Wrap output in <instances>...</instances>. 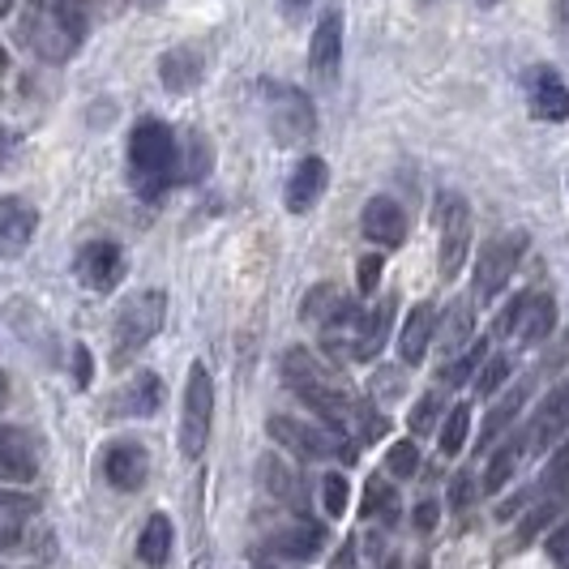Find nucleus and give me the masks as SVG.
Listing matches in <instances>:
<instances>
[{
    "instance_id": "nucleus-23",
    "label": "nucleus",
    "mask_w": 569,
    "mask_h": 569,
    "mask_svg": "<svg viewBox=\"0 0 569 569\" xmlns=\"http://www.w3.org/2000/svg\"><path fill=\"white\" fill-rule=\"evenodd\" d=\"M321 544H325V536H321L317 523H291V527H283L279 536L270 539V548L287 561H313L321 552Z\"/></svg>"
},
{
    "instance_id": "nucleus-6",
    "label": "nucleus",
    "mask_w": 569,
    "mask_h": 569,
    "mask_svg": "<svg viewBox=\"0 0 569 569\" xmlns=\"http://www.w3.org/2000/svg\"><path fill=\"white\" fill-rule=\"evenodd\" d=\"M523 249H527V236H523V231L497 236V240H488V245L479 249V261H475V300L488 304V300L501 296V287L509 283V275H514Z\"/></svg>"
},
{
    "instance_id": "nucleus-53",
    "label": "nucleus",
    "mask_w": 569,
    "mask_h": 569,
    "mask_svg": "<svg viewBox=\"0 0 569 569\" xmlns=\"http://www.w3.org/2000/svg\"><path fill=\"white\" fill-rule=\"evenodd\" d=\"M13 13V0H0V18H9Z\"/></svg>"
},
{
    "instance_id": "nucleus-32",
    "label": "nucleus",
    "mask_w": 569,
    "mask_h": 569,
    "mask_svg": "<svg viewBox=\"0 0 569 569\" xmlns=\"http://www.w3.org/2000/svg\"><path fill=\"white\" fill-rule=\"evenodd\" d=\"M437 433H442V454H445V458H454V454L467 445V433H472V412H467V403L449 407Z\"/></svg>"
},
{
    "instance_id": "nucleus-20",
    "label": "nucleus",
    "mask_w": 569,
    "mask_h": 569,
    "mask_svg": "<svg viewBox=\"0 0 569 569\" xmlns=\"http://www.w3.org/2000/svg\"><path fill=\"white\" fill-rule=\"evenodd\" d=\"M433 343L442 355H458L463 348H472V304L467 300H454L442 317H437V330H433Z\"/></svg>"
},
{
    "instance_id": "nucleus-29",
    "label": "nucleus",
    "mask_w": 569,
    "mask_h": 569,
    "mask_svg": "<svg viewBox=\"0 0 569 569\" xmlns=\"http://www.w3.org/2000/svg\"><path fill=\"white\" fill-rule=\"evenodd\" d=\"M158 407H163V377H155V373H142V377L133 381L125 394H121V407H116V412L155 415Z\"/></svg>"
},
{
    "instance_id": "nucleus-28",
    "label": "nucleus",
    "mask_w": 569,
    "mask_h": 569,
    "mask_svg": "<svg viewBox=\"0 0 569 569\" xmlns=\"http://www.w3.org/2000/svg\"><path fill=\"white\" fill-rule=\"evenodd\" d=\"M390 313H394V300H381L377 309H373V317L360 325L355 348H351V355H355V360H373V355L385 348V339H390Z\"/></svg>"
},
{
    "instance_id": "nucleus-44",
    "label": "nucleus",
    "mask_w": 569,
    "mask_h": 569,
    "mask_svg": "<svg viewBox=\"0 0 569 569\" xmlns=\"http://www.w3.org/2000/svg\"><path fill=\"white\" fill-rule=\"evenodd\" d=\"M437 523H442V509H437V501H420V506H415V531H424V536H428Z\"/></svg>"
},
{
    "instance_id": "nucleus-19",
    "label": "nucleus",
    "mask_w": 569,
    "mask_h": 569,
    "mask_svg": "<svg viewBox=\"0 0 569 569\" xmlns=\"http://www.w3.org/2000/svg\"><path fill=\"white\" fill-rule=\"evenodd\" d=\"M433 330H437V313H433V304H415L407 321H403V330H399V355H403V364H420L424 360V351L433 348Z\"/></svg>"
},
{
    "instance_id": "nucleus-56",
    "label": "nucleus",
    "mask_w": 569,
    "mask_h": 569,
    "mask_svg": "<svg viewBox=\"0 0 569 569\" xmlns=\"http://www.w3.org/2000/svg\"><path fill=\"white\" fill-rule=\"evenodd\" d=\"M158 4H163V0H142V9H158Z\"/></svg>"
},
{
    "instance_id": "nucleus-36",
    "label": "nucleus",
    "mask_w": 569,
    "mask_h": 569,
    "mask_svg": "<svg viewBox=\"0 0 569 569\" xmlns=\"http://www.w3.org/2000/svg\"><path fill=\"white\" fill-rule=\"evenodd\" d=\"M364 514L369 518H394V493H390V484H385V475H369V484H364Z\"/></svg>"
},
{
    "instance_id": "nucleus-54",
    "label": "nucleus",
    "mask_w": 569,
    "mask_h": 569,
    "mask_svg": "<svg viewBox=\"0 0 569 569\" xmlns=\"http://www.w3.org/2000/svg\"><path fill=\"white\" fill-rule=\"evenodd\" d=\"M561 22L569 27V0H561Z\"/></svg>"
},
{
    "instance_id": "nucleus-24",
    "label": "nucleus",
    "mask_w": 569,
    "mask_h": 569,
    "mask_svg": "<svg viewBox=\"0 0 569 569\" xmlns=\"http://www.w3.org/2000/svg\"><path fill=\"white\" fill-rule=\"evenodd\" d=\"M27 39H31V48L43 56V61H69V52L77 48V43L64 34V27L52 18V13L31 18V22H27Z\"/></svg>"
},
{
    "instance_id": "nucleus-47",
    "label": "nucleus",
    "mask_w": 569,
    "mask_h": 569,
    "mask_svg": "<svg viewBox=\"0 0 569 569\" xmlns=\"http://www.w3.org/2000/svg\"><path fill=\"white\" fill-rule=\"evenodd\" d=\"M381 433H385V420H381V415H373V412H360V433H355V437H360L364 445H373Z\"/></svg>"
},
{
    "instance_id": "nucleus-51",
    "label": "nucleus",
    "mask_w": 569,
    "mask_h": 569,
    "mask_svg": "<svg viewBox=\"0 0 569 569\" xmlns=\"http://www.w3.org/2000/svg\"><path fill=\"white\" fill-rule=\"evenodd\" d=\"M9 155H13V133L0 125V163H4Z\"/></svg>"
},
{
    "instance_id": "nucleus-41",
    "label": "nucleus",
    "mask_w": 569,
    "mask_h": 569,
    "mask_svg": "<svg viewBox=\"0 0 569 569\" xmlns=\"http://www.w3.org/2000/svg\"><path fill=\"white\" fill-rule=\"evenodd\" d=\"M523 304H527V296H514L506 309L497 313V321H493V334H497V339L514 334V325H518V317H523Z\"/></svg>"
},
{
    "instance_id": "nucleus-8",
    "label": "nucleus",
    "mask_w": 569,
    "mask_h": 569,
    "mask_svg": "<svg viewBox=\"0 0 569 569\" xmlns=\"http://www.w3.org/2000/svg\"><path fill=\"white\" fill-rule=\"evenodd\" d=\"M309 69L321 86L339 82L343 69V9H325L313 31V48H309Z\"/></svg>"
},
{
    "instance_id": "nucleus-45",
    "label": "nucleus",
    "mask_w": 569,
    "mask_h": 569,
    "mask_svg": "<svg viewBox=\"0 0 569 569\" xmlns=\"http://www.w3.org/2000/svg\"><path fill=\"white\" fill-rule=\"evenodd\" d=\"M548 557H552V561H561V566L569 561V523H561V527L548 536Z\"/></svg>"
},
{
    "instance_id": "nucleus-13",
    "label": "nucleus",
    "mask_w": 569,
    "mask_h": 569,
    "mask_svg": "<svg viewBox=\"0 0 569 569\" xmlns=\"http://www.w3.org/2000/svg\"><path fill=\"white\" fill-rule=\"evenodd\" d=\"M34 227H39V215H34L31 201L22 197H0V257H22L31 249Z\"/></svg>"
},
{
    "instance_id": "nucleus-43",
    "label": "nucleus",
    "mask_w": 569,
    "mask_h": 569,
    "mask_svg": "<svg viewBox=\"0 0 569 569\" xmlns=\"http://www.w3.org/2000/svg\"><path fill=\"white\" fill-rule=\"evenodd\" d=\"M31 497H18V493H0V514L4 518H27L31 514Z\"/></svg>"
},
{
    "instance_id": "nucleus-14",
    "label": "nucleus",
    "mask_w": 569,
    "mask_h": 569,
    "mask_svg": "<svg viewBox=\"0 0 569 569\" xmlns=\"http://www.w3.org/2000/svg\"><path fill=\"white\" fill-rule=\"evenodd\" d=\"M360 227H364V236H369V240H377V245H385V249H399V245L407 240V215H403V206H399L394 197H385V193L364 206Z\"/></svg>"
},
{
    "instance_id": "nucleus-22",
    "label": "nucleus",
    "mask_w": 569,
    "mask_h": 569,
    "mask_svg": "<svg viewBox=\"0 0 569 569\" xmlns=\"http://www.w3.org/2000/svg\"><path fill=\"white\" fill-rule=\"evenodd\" d=\"M527 394H531V381H518L509 394H501V403H493V412L484 415V433L475 442L479 449H488V445H497V437H506L514 415L523 412V403H527Z\"/></svg>"
},
{
    "instance_id": "nucleus-48",
    "label": "nucleus",
    "mask_w": 569,
    "mask_h": 569,
    "mask_svg": "<svg viewBox=\"0 0 569 569\" xmlns=\"http://www.w3.org/2000/svg\"><path fill=\"white\" fill-rule=\"evenodd\" d=\"M18 544H22L18 518H4V514H0V548H18Z\"/></svg>"
},
{
    "instance_id": "nucleus-26",
    "label": "nucleus",
    "mask_w": 569,
    "mask_h": 569,
    "mask_svg": "<svg viewBox=\"0 0 569 569\" xmlns=\"http://www.w3.org/2000/svg\"><path fill=\"white\" fill-rule=\"evenodd\" d=\"M210 167H215V151H210V142H206V133L201 128H189V137H185V155L176 151V176L180 180H206L210 176Z\"/></svg>"
},
{
    "instance_id": "nucleus-46",
    "label": "nucleus",
    "mask_w": 569,
    "mask_h": 569,
    "mask_svg": "<svg viewBox=\"0 0 569 569\" xmlns=\"http://www.w3.org/2000/svg\"><path fill=\"white\" fill-rule=\"evenodd\" d=\"M73 377H77V385H82V390H86V385H91V377H95V369H91V351L82 348V343L73 348Z\"/></svg>"
},
{
    "instance_id": "nucleus-5",
    "label": "nucleus",
    "mask_w": 569,
    "mask_h": 569,
    "mask_svg": "<svg viewBox=\"0 0 569 569\" xmlns=\"http://www.w3.org/2000/svg\"><path fill=\"white\" fill-rule=\"evenodd\" d=\"M266 107H270V133H275L279 146H296V142H309L313 137L317 112L304 91L266 82Z\"/></svg>"
},
{
    "instance_id": "nucleus-55",
    "label": "nucleus",
    "mask_w": 569,
    "mask_h": 569,
    "mask_svg": "<svg viewBox=\"0 0 569 569\" xmlns=\"http://www.w3.org/2000/svg\"><path fill=\"white\" fill-rule=\"evenodd\" d=\"M4 69H9V56H4V48H0V73H4Z\"/></svg>"
},
{
    "instance_id": "nucleus-3",
    "label": "nucleus",
    "mask_w": 569,
    "mask_h": 569,
    "mask_svg": "<svg viewBox=\"0 0 569 569\" xmlns=\"http://www.w3.org/2000/svg\"><path fill=\"white\" fill-rule=\"evenodd\" d=\"M163 317H167V296L163 291H137L121 304V313L112 321V348L125 360L133 351H142L158 330H163Z\"/></svg>"
},
{
    "instance_id": "nucleus-58",
    "label": "nucleus",
    "mask_w": 569,
    "mask_h": 569,
    "mask_svg": "<svg viewBox=\"0 0 569 569\" xmlns=\"http://www.w3.org/2000/svg\"><path fill=\"white\" fill-rule=\"evenodd\" d=\"M0 399H4V373H0Z\"/></svg>"
},
{
    "instance_id": "nucleus-30",
    "label": "nucleus",
    "mask_w": 569,
    "mask_h": 569,
    "mask_svg": "<svg viewBox=\"0 0 569 569\" xmlns=\"http://www.w3.org/2000/svg\"><path fill=\"white\" fill-rule=\"evenodd\" d=\"M484 355H488V343H472V348H463L458 355H449V364L442 369V385H467L479 373Z\"/></svg>"
},
{
    "instance_id": "nucleus-15",
    "label": "nucleus",
    "mask_w": 569,
    "mask_h": 569,
    "mask_svg": "<svg viewBox=\"0 0 569 569\" xmlns=\"http://www.w3.org/2000/svg\"><path fill=\"white\" fill-rule=\"evenodd\" d=\"M34 475H39V458H34L31 437L13 424H0V479L4 484H31Z\"/></svg>"
},
{
    "instance_id": "nucleus-40",
    "label": "nucleus",
    "mask_w": 569,
    "mask_h": 569,
    "mask_svg": "<svg viewBox=\"0 0 569 569\" xmlns=\"http://www.w3.org/2000/svg\"><path fill=\"white\" fill-rule=\"evenodd\" d=\"M381 261L377 254H369V257H360V266H355V287L364 291V296H373L377 291V283H381Z\"/></svg>"
},
{
    "instance_id": "nucleus-35",
    "label": "nucleus",
    "mask_w": 569,
    "mask_h": 569,
    "mask_svg": "<svg viewBox=\"0 0 569 569\" xmlns=\"http://www.w3.org/2000/svg\"><path fill=\"white\" fill-rule=\"evenodd\" d=\"M569 488V442H561V449L548 458V467L539 475V497H561Z\"/></svg>"
},
{
    "instance_id": "nucleus-16",
    "label": "nucleus",
    "mask_w": 569,
    "mask_h": 569,
    "mask_svg": "<svg viewBox=\"0 0 569 569\" xmlns=\"http://www.w3.org/2000/svg\"><path fill=\"white\" fill-rule=\"evenodd\" d=\"M325 180H330V167H325V158H300L296 163V172L287 176V210L291 215H304V210H313L317 206V197L325 193Z\"/></svg>"
},
{
    "instance_id": "nucleus-34",
    "label": "nucleus",
    "mask_w": 569,
    "mask_h": 569,
    "mask_svg": "<svg viewBox=\"0 0 569 569\" xmlns=\"http://www.w3.org/2000/svg\"><path fill=\"white\" fill-rule=\"evenodd\" d=\"M509 377V355H484L479 373H475V399H497V390Z\"/></svg>"
},
{
    "instance_id": "nucleus-10",
    "label": "nucleus",
    "mask_w": 569,
    "mask_h": 569,
    "mask_svg": "<svg viewBox=\"0 0 569 569\" xmlns=\"http://www.w3.org/2000/svg\"><path fill=\"white\" fill-rule=\"evenodd\" d=\"M73 270H77V279L91 287V291H112V287L125 279V254L112 240H91V245L77 249Z\"/></svg>"
},
{
    "instance_id": "nucleus-2",
    "label": "nucleus",
    "mask_w": 569,
    "mask_h": 569,
    "mask_svg": "<svg viewBox=\"0 0 569 569\" xmlns=\"http://www.w3.org/2000/svg\"><path fill=\"white\" fill-rule=\"evenodd\" d=\"M283 377L330 428H343V394L330 385L325 369L313 360V351H304V348L283 351Z\"/></svg>"
},
{
    "instance_id": "nucleus-31",
    "label": "nucleus",
    "mask_w": 569,
    "mask_h": 569,
    "mask_svg": "<svg viewBox=\"0 0 569 569\" xmlns=\"http://www.w3.org/2000/svg\"><path fill=\"white\" fill-rule=\"evenodd\" d=\"M442 415H445V394L442 390H428L412 407V420H407V424H412L415 437H433V433L442 428Z\"/></svg>"
},
{
    "instance_id": "nucleus-37",
    "label": "nucleus",
    "mask_w": 569,
    "mask_h": 569,
    "mask_svg": "<svg viewBox=\"0 0 569 569\" xmlns=\"http://www.w3.org/2000/svg\"><path fill=\"white\" fill-rule=\"evenodd\" d=\"M56 22L64 27V34L73 39V43H82L86 39V9H82V0H52V9H48Z\"/></svg>"
},
{
    "instance_id": "nucleus-17",
    "label": "nucleus",
    "mask_w": 569,
    "mask_h": 569,
    "mask_svg": "<svg viewBox=\"0 0 569 569\" xmlns=\"http://www.w3.org/2000/svg\"><path fill=\"white\" fill-rule=\"evenodd\" d=\"M557 330V300L548 291H527V304H523V317L514 325L518 343L523 348H536V343H548Z\"/></svg>"
},
{
    "instance_id": "nucleus-9",
    "label": "nucleus",
    "mask_w": 569,
    "mask_h": 569,
    "mask_svg": "<svg viewBox=\"0 0 569 569\" xmlns=\"http://www.w3.org/2000/svg\"><path fill=\"white\" fill-rule=\"evenodd\" d=\"M569 437V381L552 385L548 399L539 403L536 420L527 424V454H544L552 442Z\"/></svg>"
},
{
    "instance_id": "nucleus-4",
    "label": "nucleus",
    "mask_w": 569,
    "mask_h": 569,
    "mask_svg": "<svg viewBox=\"0 0 569 569\" xmlns=\"http://www.w3.org/2000/svg\"><path fill=\"white\" fill-rule=\"evenodd\" d=\"M210 420H215V381L206 364H193L185 377V407H180V454L201 458L210 442Z\"/></svg>"
},
{
    "instance_id": "nucleus-57",
    "label": "nucleus",
    "mask_w": 569,
    "mask_h": 569,
    "mask_svg": "<svg viewBox=\"0 0 569 569\" xmlns=\"http://www.w3.org/2000/svg\"><path fill=\"white\" fill-rule=\"evenodd\" d=\"M479 4H484V9H493V4H501V0H479Z\"/></svg>"
},
{
    "instance_id": "nucleus-21",
    "label": "nucleus",
    "mask_w": 569,
    "mask_h": 569,
    "mask_svg": "<svg viewBox=\"0 0 569 569\" xmlns=\"http://www.w3.org/2000/svg\"><path fill=\"white\" fill-rule=\"evenodd\" d=\"M158 77L172 95H189L193 86L201 82V56L193 48H172L163 61H158Z\"/></svg>"
},
{
    "instance_id": "nucleus-52",
    "label": "nucleus",
    "mask_w": 569,
    "mask_h": 569,
    "mask_svg": "<svg viewBox=\"0 0 569 569\" xmlns=\"http://www.w3.org/2000/svg\"><path fill=\"white\" fill-rule=\"evenodd\" d=\"M304 4H309V0H283V9H287V13H300Z\"/></svg>"
},
{
    "instance_id": "nucleus-33",
    "label": "nucleus",
    "mask_w": 569,
    "mask_h": 569,
    "mask_svg": "<svg viewBox=\"0 0 569 569\" xmlns=\"http://www.w3.org/2000/svg\"><path fill=\"white\" fill-rule=\"evenodd\" d=\"M257 479H261V484H266V493H270V497H279V501H287V497H291V488H296L291 467H287L283 458H275V454H266V458L257 463Z\"/></svg>"
},
{
    "instance_id": "nucleus-18",
    "label": "nucleus",
    "mask_w": 569,
    "mask_h": 569,
    "mask_svg": "<svg viewBox=\"0 0 569 569\" xmlns=\"http://www.w3.org/2000/svg\"><path fill=\"white\" fill-rule=\"evenodd\" d=\"M531 112L539 121L557 125V121H569V86L552 73V69H539L531 77Z\"/></svg>"
},
{
    "instance_id": "nucleus-38",
    "label": "nucleus",
    "mask_w": 569,
    "mask_h": 569,
    "mask_svg": "<svg viewBox=\"0 0 569 569\" xmlns=\"http://www.w3.org/2000/svg\"><path fill=\"white\" fill-rule=\"evenodd\" d=\"M415 467H420V449L412 442H399L385 454V475H394V479H412Z\"/></svg>"
},
{
    "instance_id": "nucleus-39",
    "label": "nucleus",
    "mask_w": 569,
    "mask_h": 569,
    "mask_svg": "<svg viewBox=\"0 0 569 569\" xmlns=\"http://www.w3.org/2000/svg\"><path fill=\"white\" fill-rule=\"evenodd\" d=\"M321 509H325L330 518H339V514L348 509V479L339 472H330L321 479Z\"/></svg>"
},
{
    "instance_id": "nucleus-27",
    "label": "nucleus",
    "mask_w": 569,
    "mask_h": 569,
    "mask_svg": "<svg viewBox=\"0 0 569 569\" xmlns=\"http://www.w3.org/2000/svg\"><path fill=\"white\" fill-rule=\"evenodd\" d=\"M137 557H142V566L151 569H158L172 557V518L167 514H151L146 518L142 536H137Z\"/></svg>"
},
{
    "instance_id": "nucleus-49",
    "label": "nucleus",
    "mask_w": 569,
    "mask_h": 569,
    "mask_svg": "<svg viewBox=\"0 0 569 569\" xmlns=\"http://www.w3.org/2000/svg\"><path fill=\"white\" fill-rule=\"evenodd\" d=\"M566 360H569V339H557V343L548 348V355H544V369L552 373V369H561Z\"/></svg>"
},
{
    "instance_id": "nucleus-7",
    "label": "nucleus",
    "mask_w": 569,
    "mask_h": 569,
    "mask_svg": "<svg viewBox=\"0 0 569 569\" xmlns=\"http://www.w3.org/2000/svg\"><path fill=\"white\" fill-rule=\"evenodd\" d=\"M437 219H442V279H458L472 249V210L458 193H442Z\"/></svg>"
},
{
    "instance_id": "nucleus-1",
    "label": "nucleus",
    "mask_w": 569,
    "mask_h": 569,
    "mask_svg": "<svg viewBox=\"0 0 569 569\" xmlns=\"http://www.w3.org/2000/svg\"><path fill=\"white\" fill-rule=\"evenodd\" d=\"M128 172H133V185L142 189V197H163V189L176 180V137L163 121L142 116L133 125V133H128Z\"/></svg>"
},
{
    "instance_id": "nucleus-42",
    "label": "nucleus",
    "mask_w": 569,
    "mask_h": 569,
    "mask_svg": "<svg viewBox=\"0 0 569 569\" xmlns=\"http://www.w3.org/2000/svg\"><path fill=\"white\" fill-rule=\"evenodd\" d=\"M475 497V479L467 472H458L454 479H449V506L454 509H467Z\"/></svg>"
},
{
    "instance_id": "nucleus-50",
    "label": "nucleus",
    "mask_w": 569,
    "mask_h": 569,
    "mask_svg": "<svg viewBox=\"0 0 569 569\" xmlns=\"http://www.w3.org/2000/svg\"><path fill=\"white\" fill-rule=\"evenodd\" d=\"M351 561H355V544H343L334 557V569H351Z\"/></svg>"
},
{
    "instance_id": "nucleus-25",
    "label": "nucleus",
    "mask_w": 569,
    "mask_h": 569,
    "mask_svg": "<svg viewBox=\"0 0 569 569\" xmlns=\"http://www.w3.org/2000/svg\"><path fill=\"white\" fill-rule=\"evenodd\" d=\"M527 454V433H506L501 445L493 449L488 458V472H484V488L488 493H501V484H509V475L518 472V458Z\"/></svg>"
},
{
    "instance_id": "nucleus-59",
    "label": "nucleus",
    "mask_w": 569,
    "mask_h": 569,
    "mask_svg": "<svg viewBox=\"0 0 569 569\" xmlns=\"http://www.w3.org/2000/svg\"><path fill=\"white\" fill-rule=\"evenodd\" d=\"M566 569H569V561H566Z\"/></svg>"
},
{
    "instance_id": "nucleus-12",
    "label": "nucleus",
    "mask_w": 569,
    "mask_h": 569,
    "mask_svg": "<svg viewBox=\"0 0 569 569\" xmlns=\"http://www.w3.org/2000/svg\"><path fill=\"white\" fill-rule=\"evenodd\" d=\"M103 475L116 493H137L151 475V454L137 442H112L103 449Z\"/></svg>"
},
{
    "instance_id": "nucleus-11",
    "label": "nucleus",
    "mask_w": 569,
    "mask_h": 569,
    "mask_svg": "<svg viewBox=\"0 0 569 569\" xmlns=\"http://www.w3.org/2000/svg\"><path fill=\"white\" fill-rule=\"evenodd\" d=\"M270 437L283 445L291 458H300V463L330 458V437L321 428H313V424L296 420V415H270Z\"/></svg>"
}]
</instances>
